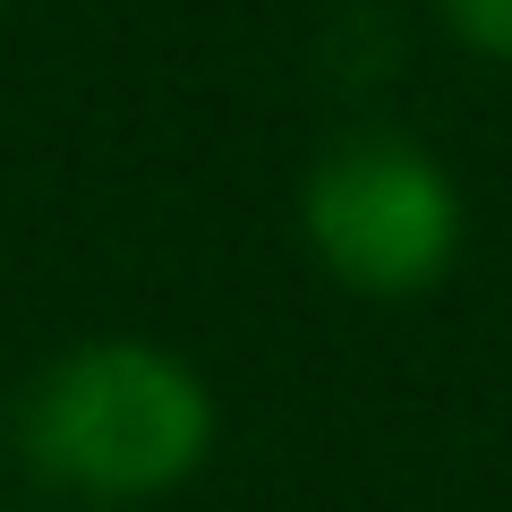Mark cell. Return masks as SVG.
Listing matches in <instances>:
<instances>
[{"label":"cell","mask_w":512,"mask_h":512,"mask_svg":"<svg viewBox=\"0 0 512 512\" xmlns=\"http://www.w3.org/2000/svg\"><path fill=\"white\" fill-rule=\"evenodd\" d=\"M18 453L86 504H146L205 470L214 393L180 350L146 333H94L26 376Z\"/></svg>","instance_id":"obj_1"},{"label":"cell","mask_w":512,"mask_h":512,"mask_svg":"<svg viewBox=\"0 0 512 512\" xmlns=\"http://www.w3.org/2000/svg\"><path fill=\"white\" fill-rule=\"evenodd\" d=\"M299 231L316 265L367 299L436 291L461 256V188L427 146L393 128L333 137L299 180Z\"/></svg>","instance_id":"obj_2"},{"label":"cell","mask_w":512,"mask_h":512,"mask_svg":"<svg viewBox=\"0 0 512 512\" xmlns=\"http://www.w3.org/2000/svg\"><path fill=\"white\" fill-rule=\"evenodd\" d=\"M436 18H444V35H453L461 52L512 69V0H436Z\"/></svg>","instance_id":"obj_3"}]
</instances>
